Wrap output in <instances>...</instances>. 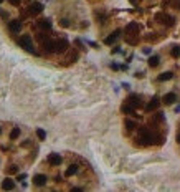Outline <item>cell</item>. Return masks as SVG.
Returning a JSON list of instances; mask_svg holds the SVG:
<instances>
[{
  "label": "cell",
  "instance_id": "cell-1",
  "mask_svg": "<svg viewBox=\"0 0 180 192\" xmlns=\"http://www.w3.org/2000/svg\"><path fill=\"white\" fill-rule=\"evenodd\" d=\"M18 43H20V47L25 48L27 51H30V53H35V50H33V41H31V37H30V35H22V37H20V40H18Z\"/></svg>",
  "mask_w": 180,
  "mask_h": 192
},
{
  "label": "cell",
  "instance_id": "cell-2",
  "mask_svg": "<svg viewBox=\"0 0 180 192\" xmlns=\"http://www.w3.org/2000/svg\"><path fill=\"white\" fill-rule=\"evenodd\" d=\"M155 20H162V23L164 25H167V27H172L174 25V17H170V15H165V13H157L155 15Z\"/></svg>",
  "mask_w": 180,
  "mask_h": 192
},
{
  "label": "cell",
  "instance_id": "cell-3",
  "mask_svg": "<svg viewBox=\"0 0 180 192\" xmlns=\"http://www.w3.org/2000/svg\"><path fill=\"white\" fill-rule=\"evenodd\" d=\"M68 47H69V43L66 40H63V38L55 41V51H56V53H63V51H66V48H68Z\"/></svg>",
  "mask_w": 180,
  "mask_h": 192
},
{
  "label": "cell",
  "instance_id": "cell-4",
  "mask_svg": "<svg viewBox=\"0 0 180 192\" xmlns=\"http://www.w3.org/2000/svg\"><path fill=\"white\" fill-rule=\"evenodd\" d=\"M41 12H43V3H40V2H33L28 7V13H31V15H38Z\"/></svg>",
  "mask_w": 180,
  "mask_h": 192
},
{
  "label": "cell",
  "instance_id": "cell-5",
  "mask_svg": "<svg viewBox=\"0 0 180 192\" xmlns=\"http://www.w3.org/2000/svg\"><path fill=\"white\" fill-rule=\"evenodd\" d=\"M127 101H129V104L132 108H140L142 106V99H140V96H137V95H130Z\"/></svg>",
  "mask_w": 180,
  "mask_h": 192
},
{
  "label": "cell",
  "instance_id": "cell-6",
  "mask_svg": "<svg viewBox=\"0 0 180 192\" xmlns=\"http://www.w3.org/2000/svg\"><path fill=\"white\" fill-rule=\"evenodd\" d=\"M8 28H10V32L18 33L22 30V22L20 20H12V22H8Z\"/></svg>",
  "mask_w": 180,
  "mask_h": 192
},
{
  "label": "cell",
  "instance_id": "cell-7",
  "mask_svg": "<svg viewBox=\"0 0 180 192\" xmlns=\"http://www.w3.org/2000/svg\"><path fill=\"white\" fill-rule=\"evenodd\" d=\"M139 30H140V27H139V23H129L127 27H126V33L127 35H134V33H137L139 35Z\"/></svg>",
  "mask_w": 180,
  "mask_h": 192
},
{
  "label": "cell",
  "instance_id": "cell-8",
  "mask_svg": "<svg viewBox=\"0 0 180 192\" xmlns=\"http://www.w3.org/2000/svg\"><path fill=\"white\" fill-rule=\"evenodd\" d=\"M159 104H160L159 98H152V101H150V103L146 106V111H149V113H150V111H155V109L159 108Z\"/></svg>",
  "mask_w": 180,
  "mask_h": 192
},
{
  "label": "cell",
  "instance_id": "cell-9",
  "mask_svg": "<svg viewBox=\"0 0 180 192\" xmlns=\"http://www.w3.org/2000/svg\"><path fill=\"white\" fill-rule=\"evenodd\" d=\"M48 162H50L51 166H59V164H61V156L59 154H50L48 156Z\"/></svg>",
  "mask_w": 180,
  "mask_h": 192
},
{
  "label": "cell",
  "instance_id": "cell-10",
  "mask_svg": "<svg viewBox=\"0 0 180 192\" xmlns=\"http://www.w3.org/2000/svg\"><path fill=\"white\" fill-rule=\"evenodd\" d=\"M175 99H177V96H175V93H167L164 98H162V103L165 104H174Z\"/></svg>",
  "mask_w": 180,
  "mask_h": 192
},
{
  "label": "cell",
  "instance_id": "cell-11",
  "mask_svg": "<svg viewBox=\"0 0 180 192\" xmlns=\"http://www.w3.org/2000/svg\"><path fill=\"white\" fill-rule=\"evenodd\" d=\"M119 35H121V30H116V32L112 33V35H109V37L106 38V40H104V43H106V45H112L116 40H117V37H119Z\"/></svg>",
  "mask_w": 180,
  "mask_h": 192
},
{
  "label": "cell",
  "instance_id": "cell-12",
  "mask_svg": "<svg viewBox=\"0 0 180 192\" xmlns=\"http://www.w3.org/2000/svg\"><path fill=\"white\" fill-rule=\"evenodd\" d=\"M43 48H45V51H48V53L55 51V41L53 40H43Z\"/></svg>",
  "mask_w": 180,
  "mask_h": 192
},
{
  "label": "cell",
  "instance_id": "cell-13",
  "mask_svg": "<svg viewBox=\"0 0 180 192\" xmlns=\"http://www.w3.org/2000/svg\"><path fill=\"white\" fill-rule=\"evenodd\" d=\"M33 182L37 184V186H45V184H47V176H43V174H38V176L33 177Z\"/></svg>",
  "mask_w": 180,
  "mask_h": 192
},
{
  "label": "cell",
  "instance_id": "cell-14",
  "mask_svg": "<svg viewBox=\"0 0 180 192\" xmlns=\"http://www.w3.org/2000/svg\"><path fill=\"white\" fill-rule=\"evenodd\" d=\"M2 187L5 190H12V189H15V182H13L12 179H8V177H7V179L2 182Z\"/></svg>",
  "mask_w": 180,
  "mask_h": 192
},
{
  "label": "cell",
  "instance_id": "cell-15",
  "mask_svg": "<svg viewBox=\"0 0 180 192\" xmlns=\"http://www.w3.org/2000/svg\"><path fill=\"white\" fill-rule=\"evenodd\" d=\"M38 27H40L41 30H51V22L50 20H40V22H38Z\"/></svg>",
  "mask_w": 180,
  "mask_h": 192
},
{
  "label": "cell",
  "instance_id": "cell-16",
  "mask_svg": "<svg viewBox=\"0 0 180 192\" xmlns=\"http://www.w3.org/2000/svg\"><path fill=\"white\" fill-rule=\"evenodd\" d=\"M76 172H78V166H76V164H71V166H69L68 169H66L65 176H66V177H69V176H75Z\"/></svg>",
  "mask_w": 180,
  "mask_h": 192
},
{
  "label": "cell",
  "instance_id": "cell-17",
  "mask_svg": "<svg viewBox=\"0 0 180 192\" xmlns=\"http://www.w3.org/2000/svg\"><path fill=\"white\" fill-rule=\"evenodd\" d=\"M134 109H136V108H132L129 103L122 106V113H126V114H134V116H136V111H134Z\"/></svg>",
  "mask_w": 180,
  "mask_h": 192
},
{
  "label": "cell",
  "instance_id": "cell-18",
  "mask_svg": "<svg viewBox=\"0 0 180 192\" xmlns=\"http://www.w3.org/2000/svg\"><path fill=\"white\" fill-rule=\"evenodd\" d=\"M172 73L170 71H165V73H162L160 76H159V80H160V81H167V80H172Z\"/></svg>",
  "mask_w": 180,
  "mask_h": 192
},
{
  "label": "cell",
  "instance_id": "cell-19",
  "mask_svg": "<svg viewBox=\"0 0 180 192\" xmlns=\"http://www.w3.org/2000/svg\"><path fill=\"white\" fill-rule=\"evenodd\" d=\"M159 61H160V60H159V57H150V58H149V66L155 68V66L159 65Z\"/></svg>",
  "mask_w": 180,
  "mask_h": 192
},
{
  "label": "cell",
  "instance_id": "cell-20",
  "mask_svg": "<svg viewBox=\"0 0 180 192\" xmlns=\"http://www.w3.org/2000/svg\"><path fill=\"white\" fill-rule=\"evenodd\" d=\"M170 55H172L174 58H178V57H180V47H174V48H172Z\"/></svg>",
  "mask_w": 180,
  "mask_h": 192
},
{
  "label": "cell",
  "instance_id": "cell-21",
  "mask_svg": "<svg viewBox=\"0 0 180 192\" xmlns=\"http://www.w3.org/2000/svg\"><path fill=\"white\" fill-rule=\"evenodd\" d=\"M18 136H20V129L18 128H15L12 132H10V139H17Z\"/></svg>",
  "mask_w": 180,
  "mask_h": 192
},
{
  "label": "cell",
  "instance_id": "cell-22",
  "mask_svg": "<svg viewBox=\"0 0 180 192\" xmlns=\"http://www.w3.org/2000/svg\"><path fill=\"white\" fill-rule=\"evenodd\" d=\"M126 128H127L129 131H132V129L136 128V123H134V121H130V119H126Z\"/></svg>",
  "mask_w": 180,
  "mask_h": 192
},
{
  "label": "cell",
  "instance_id": "cell-23",
  "mask_svg": "<svg viewBox=\"0 0 180 192\" xmlns=\"http://www.w3.org/2000/svg\"><path fill=\"white\" fill-rule=\"evenodd\" d=\"M37 136H38V138L41 139V141H43V139L47 138V132H45L43 129H37Z\"/></svg>",
  "mask_w": 180,
  "mask_h": 192
},
{
  "label": "cell",
  "instance_id": "cell-24",
  "mask_svg": "<svg viewBox=\"0 0 180 192\" xmlns=\"http://www.w3.org/2000/svg\"><path fill=\"white\" fill-rule=\"evenodd\" d=\"M172 7L177 8V10H180V0H172Z\"/></svg>",
  "mask_w": 180,
  "mask_h": 192
},
{
  "label": "cell",
  "instance_id": "cell-25",
  "mask_svg": "<svg viewBox=\"0 0 180 192\" xmlns=\"http://www.w3.org/2000/svg\"><path fill=\"white\" fill-rule=\"evenodd\" d=\"M17 171H18V169H17V166H10L8 172H10V174H15V172H17Z\"/></svg>",
  "mask_w": 180,
  "mask_h": 192
},
{
  "label": "cell",
  "instance_id": "cell-26",
  "mask_svg": "<svg viewBox=\"0 0 180 192\" xmlns=\"http://www.w3.org/2000/svg\"><path fill=\"white\" fill-rule=\"evenodd\" d=\"M8 2L12 3V5H15V7H17V5H20V2H22V0H8Z\"/></svg>",
  "mask_w": 180,
  "mask_h": 192
},
{
  "label": "cell",
  "instance_id": "cell-27",
  "mask_svg": "<svg viewBox=\"0 0 180 192\" xmlns=\"http://www.w3.org/2000/svg\"><path fill=\"white\" fill-rule=\"evenodd\" d=\"M61 25H63V27H68V25H69V22L65 18V20H61Z\"/></svg>",
  "mask_w": 180,
  "mask_h": 192
},
{
  "label": "cell",
  "instance_id": "cell-28",
  "mask_svg": "<svg viewBox=\"0 0 180 192\" xmlns=\"http://www.w3.org/2000/svg\"><path fill=\"white\" fill-rule=\"evenodd\" d=\"M140 0H130V3H134V5H136V3H139Z\"/></svg>",
  "mask_w": 180,
  "mask_h": 192
},
{
  "label": "cell",
  "instance_id": "cell-29",
  "mask_svg": "<svg viewBox=\"0 0 180 192\" xmlns=\"http://www.w3.org/2000/svg\"><path fill=\"white\" fill-rule=\"evenodd\" d=\"M177 141L180 142V134H177Z\"/></svg>",
  "mask_w": 180,
  "mask_h": 192
},
{
  "label": "cell",
  "instance_id": "cell-30",
  "mask_svg": "<svg viewBox=\"0 0 180 192\" xmlns=\"http://www.w3.org/2000/svg\"><path fill=\"white\" fill-rule=\"evenodd\" d=\"M2 2H3V0H0V3H2Z\"/></svg>",
  "mask_w": 180,
  "mask_h": 192
},
{
  "label": "cell",
  "instance_id": "cell-31",
  "mask_svg": "<svg viewBox=\"0 0 180 192\" xmlns=\"http://www.w3.org/2000/svg\"><path fill=\"white\" fill-rule=\"evenodd\" d=\"M0 132H2V129H0Z\"/></svg>",
  "mask_w": 180,
  "mask_h": 192
}]
</instances>
